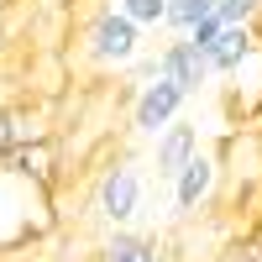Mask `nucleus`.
<instances>
[{
	"label": "nucleus",
	"mask_w": 262,
	"mask_h": 262,
	"mask_svg": "<svg viewBox=\"0 0 262 262\" xmlns=\"http://www.w3.org/2000/svg\"><path fill=\"white\" fill-rule=\"evenodd\" d=\"M53 189H37L27 179H16L11 168H0V252H16L27 242L53 236Z\"/></svg>",
	"instance_id": "obj_1"
},
{
	"label": "nucleus",
	"mask_w": 262,
	"mask_h": 262,
	"mask_svg": "<svg viewBox=\"0 0 262 262\" xmlns=\"http://www.w3.org/2000/svg\"><path fill=\"white\" fill-rule=\"evenodd\" d=\"M84 53H90L100 69H126L142 53V27L126 21L121 11H95V21L84 27Z\"/></svg>",
	"instance_id": "obj_2"
},
{
	"label": "nucleus",
	"mask_w": 262,
	"mask_h": 262,
	"mask_svg": "<svg viewBox=\"0 0 262 262\" xmlns=\"http://www.w3.org/2000/svg\"><path fill=\"white\" fill-rule=\"evenodd\" d=\"M184 105H189V95L179 90V84L163 79V74H152V79L142 84L137 105H131V126H137L142 137H158V131H168L173 121L184 116Z\"/></svg>",
	"instance_id": "obj_3"
},
{
	"label": "nucleus",
	"mask_w": 262,
	"mask_h": 262,
	"mask_svg": "<svg viewBox=\"0 0 262 262\" xmlns=\"http://www.w3.org/2000/svg\"><path fill=\"white\" fill-rule=\"evenodd\" d=\"M95 210H100L105 226H126L131 215L142 210V173L131 168V163L105 168L100 184H95Z\"/></svg>",
	"instance_id": "obj_4"
},
{
	"label": "nucleus",
	"mask_w": 262,
	"mask_h": 262,
	"mask_svg": "<svg viewBox=\"0 0 262 262\" xmlns=\"http://www.w3.org/2000/svg\"><path fill=\"white\" fill-rule=\"evenodd\" d=\"M215 189H221V158H210V152H194V158L173 173V210L179 215H200Z\"/></svg>",
	"instance_id": "obj_5"
},
{
	"label": "nucleus",
	"mask_w": 262,
	"mask_h": 262,
	"mask_svg": "<svg viewBox=\"0 0 262 262\" xmlns=\"http://www.w3.org/2000/svg\"><path fill=\"white\" fill-rule=\"evenodd\" d=\"M0 168H11L16 179H27L37 189H53L58 184V142H27V147H11L6 158H0Z\"/></svg>",
	"instance_id": "obj_6"
},
{
	"label": "nucleus",
	"mask_w": 262,
	"mask_h": 262,
	"mask_svg": "<svg viewBox=\"0 0 262 262\" xmlns=\"http://www.w3.org/2000/svg\"><path fill=\"white\" fill-rule=\"evenodd\" d=\"M158 74L173 79L184 95H200L205 84H210V63H205V53H194L189 42L179 37V42H168V48L158 53Z\"/></svg>",
	"instance_id": "obj_7"
},
{
	"label": "nucleus",
	"mask_w": 262,
	"mask_h": 262,
	"mask_svg": "<svg viewBox=\"0 0 262 262\" xmlns=\"http://www.w3.org/2000/svg\"><path fill=\"white\" fill-rule=\"evenodd\" d=\"M152 142H158V152H152V163H158V179L173 184V173H179V168L194 158V152H200V131H194L189 121H173V126L158 131Z\"/></svg>",
	"instance_id": "obj_8"
},
{
	"label": "nucleus",
	"mask_w": 262,
	"mask_h": 262,
	"mask_svg": "<svg viewBox=\"0 0 262 262\" xmlns=\"http://www.w3.org/2000/svg\"><path fill=\"white\" fill-rule=\"evenodd\" d=\"M252 53H257V32H252V27H221V32H215V42L205 48L210 79H215V74H236Z\"/></svg>",
	"instance_id": "obj_9"
},
{
	"label": "nucleus",
	"mask_w": 262,
	"mask_h": 262,
	"mask_svg": "<svg viewBox=\"0 0 262 262\" xmlns=\"http://www.w3.org/2000/svg\"><path fill=\"white\" fill-rule=\"evenodd\" d=\"M221 173H231L242 189H257L262 184V131H236V137L226 142Z\"/></svg>",
	"instance_id": "obj_10"
},
{
	"label": "nucleus",
	"mask_w": 262,
	"mask_h": 262,
	"mask_svg": "<svg viewBox=\"0 0 262 262\" xmlns=\"http://www.w3.org/2000/svg\"><path fill=\"white\" fill-rule=\"evenodd\" d=\"M6 131H11V147H27V142H48L53 121L32 100H6Z\"/></svg>",
	"instance_id": "obj_11"
},
{
	"label": "nucleus",
	"mask_w": 262,
	"mask_h": 262,
	"mask_svg": "<svg viewBox=\"0 0 262 262\" xmlns=\"http://www.w3.org/2000/svg\"><path fill=\"white\" fill-rule=\"evenodd\" d=\"M105 262H168V247H163V242H152V236L126 231V226H111Z\"/></svg>",
	"instance_id": "obj_12"
},
{
	"label": "nucleus",
	"mask_w": 262,
	"mask_h": 262,
	"mask_svg": "<svg viewBox=\"0 0 262 262\" xmlns=\"http://www.w3.org/2000/svg\"><path fill=\"white\" fill-rule=\"evenodd\" d=\"M205 16H215V0H168V11H163V27H173V32H189L194 21H205Z\"/></svg>",
	"instance_id": "obj_13"
},
{
	"label": "nucleus",
	"mask_w": 262,
	"mask_h": 262,
	"mask_svg": "<svg viewBox=\"0 0 262 262\" xmlns=\"http://www.w3.org/2000/svg\"><path fill=\"white\" fill-rule=\"evenodd\" d=\"M116 11H121L126 21H137V27H163L168 0H116Z\"/></svg>",
	"instance_id": "obj_14"
},
{
	"label": "nucleus",
	"mask_w": 262,
	"mask_h": 262,
	"mask_svg": "<svg viewBox=\"0 0 262 262\" xmlns=\"http://www.w3.org/2000/svg\"><path fill=\"white\" fill-rule=\"evenodd\" d=\"M262 11V0H215V21L221 27H252Z\"/></svg>",
	"instance_id": "obj_15"
},
{
	"label": "nucleus",
	"mask_w": 262,
	"mask_h": 262,
	"mask_svg": "<svg viewBox=\"0 0 262 262\" xmlns=\"http://www.w3.org/2000/svg\"><path fill=\"white\" fill-rule=\"evenodd\" d=\"M221 262H262V226H252L242 242H231Z\"/></svg>",
	"instance_id": "obj_16"
},
{
	"label": "nucleus",
	"mask_w": 262,
	"mask_h": 262,
	"mask_svg": "<svg viewBox=\"0 0 262 262\" xmlns=\"http://www.w3.org/2000/svg\"><path fill=\"white\" fill-rule=\"evenodd\" d=\"M11 42H16V37H11V21L0 16V63H6V53H11Z\"/></svg>",
	"instance_id": "obj_17"
},
{
	"label": "nucleus",
	"mask_w": 262,
	"mask_h": 262,
	"mask_svg": "<svg viewBox=\"0 0 262 262\" xmlns=\"http://www.w3.org/2000/svg\"><path fill=\"white\" fill-rule=\"evenodd\" d=\"M11 152V131H6V105H0V158Z\"/></svg>",
	"instance_id": "obj_18"
},
{
	"label": "nucleus",
	"mask_w": 262,
	"mask_h": 262,
	"mask_svg": "<svg viewBox=\"0 0 262 262\" xmlns=\"http://www.w3.org/2000/svg\"><path fill=\"white\" fill-rule=\"evenodd\" d=\"M6 84H11V74H6V63H0V90H6Z\"/></svg>",
	"instance_id": "obj_19"
},
{
	"label": "nucleus",
	"mask_w": 262,
	"mask_h": 262,
	"mask_svg": "<svg viewBox=\"0 0 262 262\" xmlns=\"http://www.w3.org/2000/svg\"><path fill=\"white\" fill-rule=\"evenodd\" d=\"M11 6H16V0H0V16H6V11H11Z\"/></svg>",
	"instance_id": "obj_20"
},
{
	"label": "nucleus",
	"mask_w": 262,
	"mask_h": 262,
	"mask_svg": "<svg viewBox=\"0 0 262 262\" xmlns=\"http://www.w3.org/2000/svg\"><path fill=\"white\" fill-rule=\"evenodd\" d=\"M16 262H21V257H16Z\"/></svg>",
	"instance_id": "obj_21"
}]
</instances>
